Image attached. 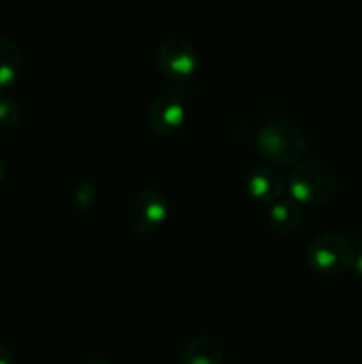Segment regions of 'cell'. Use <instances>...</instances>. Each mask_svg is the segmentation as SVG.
Here are the masks:
<instances>
[{"mask_svg":"<svg viewBox=\"0 0 362 364\" xmlns=\"http://www.w3.org/2000/svg\"><path fill=\"white\" fill-rule=\"evenodd\" d=\"M305 135L297 123L290 119H275L265 124L256 137L259 156L270 167H293L305 153Z\"/></svg>","mask_w":362,"mask_h":364,"instance_id":"obj_1","label":"cell"},{"mask_svg":"<svg viewBox=\"0 0 362 364\" xmlns=\"http://www.w3.org/2000/svg\"><path fill=\"white\" fill-rule=\"evenodd\" d=\"M287 191L298 205H327L337 192V173L323 160L298 164L291 173Z\"/></svg>","mask_w":362,"mask_h":364,"instance_id":"obj_2","label":"cell"},{"mask_svg":"<svg viewBox=\"0 0 362 364\" xmlns=\"http://www.w3.org/2000/svg\"><path fill=\"white\" fill-rule=\"evenodd\" d=\"M309 269L325 276L346 272L355 259L353 245L346 237L337 233H325L316 237L305 249Z\"/></svg>","mask_w":362,"mask_h":364,"instance_id":"obj_3","label":"cell"},{"mask_svg":"<svg viewBox=\"0 0 362 364\" xmlns=\"http://www.w3.org/2000/svg\"><path fill=\"white\" fill-rule=\"evenodd\" d=\"M156 64L163 77L174 84H185L195 75L199 66L197 50L188 39L170 36L163 39L156 52Z\"/></svg>","mask_w":362,"mask_h":364,"instance_id":"obj_4","label":"cell"},{"mask_svg":"<svg viewBox=\"0 0 362 364\" xmlns=\"http://www.w3.org/2000/svg\"><path fill=\"white\" fill-rule=\"evenodd\" d=\"M169 217V201L156 191H141L126 206V223L142 235L153 233L165 224Z\"/></svg>","mask_w":362,"mask_h":364,"instance_id":"obj_5","label":"cell"},{"mask_svg":"<svg viewBox=\"0 0 362 364\" xmlns=\"http://www.w3.org/2000/svg\"><path fill=\"white\" fill-rule=\"evenodd\" d=\"M187 119V105L180 95L167 92L155 100L148 112V123L160 137H169L181 130Z\"/></svg>","mask_w":362,"mask_h":364,"instance_id":"obj_6","label":"cell"},{"mask_svg":"<svg viewBox=\"0 0 362 364\" xmlns=\"http://www.w3.org/2000/svg\"><path fill=\"white\" fill-rule=\"evenodd\" d=\"M284 188L286 181L275 167H258L247 178L248 196L261 205H273L280 201Z\"/></svg>","mask_w":362,"mask_h":364,"instance_id":"obj_7","label":"cell"},{"mask_svg":"<svg viewBox=\"0 0 362 364\" xmlns=\"http://www.w3.org/2000/svg\"><path fill=\"white\" fill-rule=\"evenodd\" d=\"M23 52L9 38L0 36V92L18 84L23 71Z\"/></svg>","mask_w":362,"mask_h":364,"instance_id":"obj_8","label":"cell"},{"mask_svg":"<svg viewBox=\"0 0 362 364\" xmlns=\"http://www.w3.org/2000/svg\"><path fill=\"white\" fill-rule=\"evenodd\" d=\"M224 348L213 336H197L188 341L181 354V364H222Z\"/></svg>","mask_w":362,"mask_h":364,"instance_id":"obj_9","label":"cell"},{"mask_svg":"<svg viewBox=\"0 0 362 364\" xmlns=\"http://www.w3.org/2000/svg\"><path fill=\"white\" fill-rule=\"evenodd\" d=\"M268 223L273 231L287 235L297 230L302 223V208L293 199H280L273 203L268 212Z\"/></svg>","mask_w":362,"mask_h":364,"instance_id":"obj_10","label":"cell"},{"mask_svg":"<svg viewBox=\"0 0 362 364\" xmlns=\"http://www.w3.org/2000/svg\"><path fill=\"white\" fill-rule=\"evenodd\" d=\"M20 121V107L14 100L0 95V128L11 130Z\"/></svg>","mask_w":362,"mask_h":364,"instance_id":"obj_11","label":"cell"},{"mask_svg":"<svg viewBox=\"0 0 362 364\" xmlns=\"http://www.w3.org/2000/svg\"><path fill=\"white\" fill-rule=\"evenodd\" d=\"M96 194H98V192H96L94 185L89 183V181H85V183H82L80 187L77 188V194H75V203H77L78 208L87 210L96 203Z\"/></svg>","mask_w":362,"mask_h":364,"instance_id":"obj_12","label":"cell"},{"mask_svg":"<svg viewBox=\"0 0 362 364\" xmlns=\"http://www.w3.org/2000/svg\"><path fill=\"white\" fill-rule=\"evenodd\" d=\"M0 364H14V358L11 350L4 345H0Z\"/></svg>","mask_w":362,"mask_h":364,"instance_id":"obj_13","label":"cell"},{"mask_svg":"<svg viewBox=\"0 0 362 364\" xmlns=\"http://www.w3.org/2000/svg\"><path fill=\"white\" fill-rule=\"evenodd\" d=\"M351 269H353L355 274H357V276L362 279V252L355 255V259H353V265H351Z\"/></svg>","mask_w":362,"mask_h":364,"instance_id":"obj_14","label":"cell"},{"mask_svg":"<svg viewBox=\"0 0 362 364\" xmlns=\"http://www.w3.org/2000/svg\"><path fill=\"white\" fill-rule=\"evenodd\" d=\"M4 176H6V160L0 156V181H2Z\"/></svg>","mask_w":362,"mask_h":364,"instance_id":"obj_15","label":"cell"},{"mask_svg":"<svg viewBox=\"0 0 362 364\" xmlns=\"http://www.w3.org/2000/svg\"><path fill=\"white\" fill-rule=\"evenodd\" d=\"M85 364H112V363L105 361V359H91V361H87Z\"/></svg>","mask_w":362,"mask_h":364,"instance_id":"obj_16","label":"cell"},{"mask_svg":"<svg viewBox=\"0 0 362 364\" xmlns=\"http://www.w3.org/2000/svg\"><path fill=\"white\" fill-rule=\"evenodd\" d=\"M357 247H358V252H362V230L358 231L357 235Z\"/></svg>","mask_w":362,"mask_h":364,"instance_id":"obj_17","label":"cell"}]
</instances>
